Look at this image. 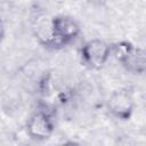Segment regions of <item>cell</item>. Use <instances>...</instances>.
<instances>
[{
    "label": "cell",
    "instance_id": "6da1fadb",
    "mask_svg": "<svg viewBox=\"0 0 146 146\" xmlns=\"http://www.w3.org/2000/svg\"><path fill=\"white\" fill-rule=\"evenodd\" d=\"M111 55L130 73L143 74L146 70V55L144 49L129 41H119L111 44Z\"/></svg>",
    "mask_w": 146,
    "mask_h": 146
},
{
    "label": "cell",
    "instance_id": "7a4b0ae2",
    "mask_svg": "<svg viewBox=\"0 0 146 146\" xmlns=\"http://www.w3.org/2000/svg\"><path fill=\"white\" fill-rule=\"evenodd\" d=\"M81 59L91 70H100L111 56V44L100 39L87 41L81 47Z\"/></svg>",
    "mask_w": 146,
    "mask_h": 146
},
{
    "label": "cell",
    "instance_id": "3957f363",
    "mask_svg": "<svg viewBox=\"0 0 146 146\" xmlns=\"http://www.w3.org/2000/svg\"><path fill=\"white\" fill-rule=\"evenodd\" d=\"M107 110L116 119L127 121L135 111V99L127 89L114 90L107 99Z\"/></svg>",
    "mask_w": 146,
    "mask_h": 146
},
{
    "label": "cell",
    "instance_id": "277c9868",
    "mask_svg": "<svg viewBox=\"0 0 146 146\" xmlns=\"http://www.w3.org/2000/svg\"><path fill=\"white\" fill-rule=\"evenodd\" d=\"M51 27L59 48L74 41L81 33L79 23L66 15H58L51 18Z\"/></svg>",
    "mask_w": 146,
    "mask_h": 146
},
{
    "label": "cell",
    "instance_id": "5b68a950",
    "mask_svg": "<svg viewBox=\"0 0 146 146\" xmlns=\"http://www.w3.org/2000/svg\"><path fill=\"white\" fill-rule=\"evenodd\" d=\"M55 130L51 115L44 111L33 113L26 122V133L31 139L43 141L49 139Z\"/></svg>",
    "mask_w": 146,
    "mask_h": 146
},
{
    "label": "cell",
    "instance_id": "8992f818",
    "mask_svg": "<svg viewBox=\"0 0 146 146\" xmlns=\"http://www.w3.org/2000/svg\"><path fill=\"white\" fill-rule=\"evenodd\" d=\"M35 36L40 44H42L46 48L57 49L58 43L55 38L52 27H51V19L49 21H41L36 24L35 27Z\"/></svg>",
    "mask_w": 146,
    "mask_h": 146
},
{
    "label": "cell",
    "instance_id": "52a82bcc",
    "mask_svg": "<svg viewBox=\"0 0 146 146\" xmlns=\"http://www.w3.org/2000/svg\"><path fill=\"white\" fill-rule=\"evenodd\" d=\"M89 2H91V3L95 5V6L102 7V6H105V5H106L107 0H89Z\"/></svg>",
    "mask_w": 146,
    "mask_h": 146
},
{
    "label": "cell",
    "instance_id": "ba28073f",
    "mask_svg": "<svg viewBox=\"0 0 146 146\" xmlns=\"http://www.w3.org/2000/svg\"><path fill=\"white\" fill-rule=\"evenodd\" d=\"M3 36H5V26H3V23L0 18V41L3 39Z\"/></svg>",
    "mask_w": 146,
    "mask_h": 146
}]
</instances>
